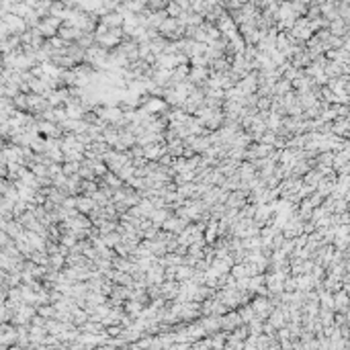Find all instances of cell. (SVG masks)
<instances>
[{
  "label": "cell",
  "instance_id": "obj_18",
  "mask_svg": "<svg viewBox=\"0 0 350 350\" xmlns=\"http://www.w3.org/2000/svg\"><path fill=\"white\" fill-rule=\"evenodd\" d=\"M166 12H168V17H180V15H183V6H180L178 2H174V0H172V2H168V6H166Z\"/></svg>",
  "mask_w": 350,
  "mask_h": 350
},
{
  "label": "cell",
  "instance_id": "obj_7",
  "mask_svg": "<svg viewBox=\"0 0 350 350\" xmlns=\"http://www.w3.org/2000/svg\"><path fill=\"white\" fill-rule=\"evenodd\" d=\"M201 324L207 332V336H211V334H217L221 332V315H201Z\"/></svg>",
  "mask_w": 350,
  "mask_h": 350
},
{
  "label": "cell",
  "instance_id": "obj_15",
  "mask_svg": "<svg viewBox=\"0 0 350 350\" xmlns=\"http://www.w3.org/2000/svg\"><path fill=\"white\" fill-rule=\"evenodd\" d=\"M346 31H348V25H346V21L338 19V21L330 23V33H332V35H336V37H342V35H346Z\"/></svg>",
  "mask_w": 350,
  "mask_h": 350
},
{
  "label": "cell",
  "instance_id": "obj_21",
  "mask_svg": "<svg viewBox=\"0 0 350 350\" xmlns=\"http://www.w3.org/2000/svg\"><path fill=\"white\" fill-rule=\"evenodd\" d=\"M62 2H64L68 8H78V2H80V0H62Z\"/></svg>",
  "mask_w": 350,
  "mask_h": 350
},
{
  "label": "cell",
  "instance_id": "obj_6",
  "mask_svg": "<svg viewBox=\"0 0 350 350\" xmlns=\"http://www.w3.org/2000/svg\"><path fill=\"white\" fill-rule=\"evenodd\" d=\"M235 86L240 88L244 94H254V92L258 90V86H260L258 72H250V74H246L242 80H237V84H235Z\"/></svg>",
  "mask_w": 350,
  "mask_h": 350
},
{
  "label": "cell",
  "instance_id": "obj_3",
  "mask_svg": "<svg viewBox=\"0 0 350 350\" xmlns=\"http://www.w3.org/2000/svg\"><path fill=\"white\" fill-rule=\"evenodd\" d=\"M64 25V21L60 19V17H53V15H49V17H43L41 19V23L35 27V29L43 35L45 39H51V37H55L60 33V27Z\"/></svg>",
  "mask_w": 350,
  "mask_h": 350
},
{
  "label": "cell",
  "instance_id": "obj_9",
  "mask_svg": "<svg viewBox=\"0 0 350 350\" xmlns=\"http://www.w3.org/2000/svg\"><path fill=\"white\" fill-rule=\"evenodd\" d=\"M162 293H164V299L168 301H174L180 293V281H164L162 283Z\"/></svg>",
  "mask_w": 350,
  "mask_h": 350
},
{
  "label": "cell",
  "instance_id": "obj_8",
  "mask_svg": "<svg viewBox=\"0 0 350 350\" xmlns=\"http://www.w3.org/2000/svg\"><path fill=\"white\" fill-rule=\"evenodd\" d=\"M76 207H78V211L80 213H86V215H90L92 213V209L94 207H99V203H96L90 194H78V203H76Z\"/></svg>",
  "mask_w": 350,
  "mask_h": 350
},
{
  "label": "cell",
  "instance_id": "obj_4",
  "mask_svg": "<svg viewBox=\"0 0 350 350\" xmlns=\"http://www.w3.org/2000/svg\"><path fill=\"white\" fill-rule=\"evenodd\" d=\"M250 303H252V307H254L256 317H260V319H264V321H267V319L271 317V313L274 311V303H272V299L267 297V295H254V299H252Z\"/></svg>",
  "mask_w": 350,
  "mask_h": 350
},
{
  "label": "cell",
  "instance_id": "obj_19",
  "mask_svg": "<svg viewBox=\"0 0 350 350\" xmlns=\"http://www.w3.org/2000/svg\"><path fill=\"white\" fill-rule=\"evenodd\" d=\"M209 64L211 62H209L207 55H193L191 58V66H207L209 68Z\"/></svg>",
  "mask_w": 350,
  "mask_h": 350
},
{
  "label": "cell",
  "instance_id": "obj_10",
  "mask_svg": "<svg viewBox=\"0 0 350 350\" xmlns=\"http://www.w3.org/2000/svg\"><path fill=\"white\" fill-rule=\"evenodd\" d=\"M101 23L107 25V27H111V29H115V27H123L125 17L121 15L119 10H113V12H107L105 17H101Z\"/></svg>",
  "mask_w": 350,
  "mask_h": 350
},
{
  "label": "cell",
  "instance_id": "obj_16",
  "mask_svg": "<svg viewBox=\"0 0 350 350\" xmlns=\"http://www.w3.org/2000/svg\"><path fill=\"white\" fill-rule=\"evenodd\" d=\"M103 242H105L109 248H117V244H121V233H119V230H117V232H111V233H105V235H103Z\"/></svg>",
  "mask_w": 350,
  "mask_h": 350
},
{
  "label": "cell",
  "instance_id": "obj_12",
  "mask_svg": "<svg viewBox=\"0 0 350 350\" xmlns=\"http://www.w3.org/2000/svg\"><path fill=\"white\" fill-rule=\"evenodd\" d=\"M348 307H350V293H344V291H338L334 295V310H338V311H348Z\"/></svg>",
  "mask_w": 350,
  "mask_h": 350
},
{
  "label": "cell",
  "instance_id": "obj_22",
  "mask_svg": "<svg viewBox=\"0 0 350 350\" xmlns=\"http://www.w3.org/2000/svg\"><path fill=\"white\" fill-rule=\"evenodd\" d=\"M164 2H166V4H168V2H172V0H164Z\"/></svg>",
  "mask_w": 350,
  "mask_h": 350
},
{
  "label": "cell",
  "instance_id": "obj_5",
  "mask_svg": "<svg viewBox=\"0 0 350 350\" xmlns=\"http://www.w3.org/2000/svg\"><path fill=\"white\" fill-rule=\"evenodd\" d=\"M244 324V319L240 315V311L237 310H230L221 315V330L223 332H233L237 326H242Z\"/></svg>",
  "mask_w": 350,
  "mask_h": 350
},
{
  "label": "cell",
  "instance_id": "obj_17",
  "mask_svg": "<svg viewBox=\"0 0 350 350\" xmlns=\"http://www.w3.org/2000/svg\"><path fill=\"white\" fill-rule=\"evenodd\" d=\"M80 166H82V162L66 160V162H64V174H68V176H72V174H78V172H80Z\"/></svg>",
  "mask_w": 350,
  "mask_h": 350
},
{
  "label": "cell",
  "instance_id": "obj_13",
  "mask_svg": "<svg viewBox=\"0 0 350 350\" xmlns=\"http://www.w3.org/2000/svg\"><path fill=\"white\" fill-rule=\"evenodd\" d=\"M291 88H293V82L287 80V78L283 76V78H278V80L274 82V86H272V96H285L287 92H291Z\"/></svg>",
  "mask_w": 350,
  "mask_h": 350
},
{
  "label": "cell",
  "instance_id": "obj_20",
  "mask_svg": "<svg viewBox=\"0 0 350 350\" xmlns=\"http://www.w3.org/2000/svg\"><path fill=\"white\" fill-rule=\"evenodd\" d=\"M168 4L164 2V0H148V8L150 10H162V8H166Z\"/></svg>",
  "mask_w": 350,
  "mask_h": 350
},
{
  "label": "cell",
  "instance_id": "obj_1",
  "mask_svg": "<svg viewBox=\"0 0 350 350\" xmlns=\"http://www.w3.org/2000/svg\"><path fill=\"white\" fill-rule=\"evenodd\" d=\"M94 35H96V43L107 47V49L119 47L125 41V37H127V35H125V31H123V27H115V29H111V27H107L103 23H99Z\"/></svg>",
  "mask_w": 350,
  "mask_h": 350
},
{
  "label": "cell",
  "instance_id": "obj_14",
  "mask_svg": "<svg viewBox=\"0 0 350 350\" xmlns=\"http://www.w3.org/2000/svg\"><path fill=\"white\" fill-rule=\"evenodd\" d=\"M193 276H194V267H191V264H180L176 269V281H191Z\"/></svg>",
  "mask_w": 350,
  "mask_h": 350
},
{
  "label": "cell",
  "instance_id": "obj_11",
  "mask_svg": "<svg viewBox=\"0 0 350 350\" xmlns=\"http://www.w3.org/2000/svg\"><path fill=\"white\" fill-rule=\"evenodd\" d=\"M166 19H168L166 8H162V10H152V12H150V17H148V27H154V29H158V31H160V27L164 25Z\"/></svg>",
  "mask_w": 350,
  "mask_h": 350
},
{
  "label": "cell",
  "instance_id": "obj_2",
  "mask_svg": "<svg viewBox=\"0 0 350 350\" xmlns=\"http://www.w3.org/2000/svg\"><path fill=\"white\" fill-rule=\"evenodd\" d=\"M27 29H29V25H27L25 17H19L15 12L2 15V39L8 35H23Z\"/></svg>",
  "mask_w": 350,
  "mask_h": 350
}]
</instances>
